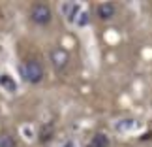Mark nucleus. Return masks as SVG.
I'll use <instances>...</instances> for the list:
<instances>
[{
    "label": "nucleus",
    "mask_w": 152,
    "mask_h": 147,
    "mask_svg": "<svg viewBox=\"0 0 152 147\" xmlns=\"http://www.w3.org/2000/svg\"><path fill=\"white\" fill-rule=\"evenodd\" d=\"M21 74L28 83L36 85L43 79L45 70H43V64L39 62L38 58H26V61H23V64H21Z\"/></svg>",
    "instance_id": "obj_1"
},
{
    "label": "nucleus",
    "mask_w": 152,
    "mask_h": 147,
    "mask_svg": "<svg viewBox=\"0 0 152 147\" xmlns=\"http://www.w3.org/2000/svg\"><path fill=\"white\" fill-rule=\"evenodd\" d=\"M30 21L34 23V25H38V27L49 25V23L53 21V10H51V6L43 4V2L34 4L32 8H30Z\"/></svg>",
    "instance_id": "obj_2"
},
{
    "label": "nucleus",
    "mask_w": 152,
    "mask_h": 147,
    "mask_svg": "<svg viewBox=\"0 0 152 147\" xmlns=\"http://www.w3.org/2000/svg\"><path fill=\"white\" fill-rule=\"evenodd\" d=\"M0 147H15V140L10 134H4V136H0Z\"/></svg>",
    "instance_id": "obj_6"
},
{
    "label": "nucleus",
    "mask_w": 152,
    "mask_h": 147,
    "mask_svg": "<svg viewBox=\"0 0 152 147\" xmlns=\"http://www.w3.org/2000/svg\"><path fill=\"white\" fill-rule=\"evenodd\" d=\"M115 13H116V8H115V4H111V2H102L100 6H98V10H96V15L100 17L102 21L113 19Z\"/></svg>",
    "instance_id": "obj_4"
},
{
    "label": "nucleus",
    "mask_w": 152,
    "mask_h": 147,
    "mask_svg": "<svg viewBox=\"0 0 152 147\" xmlns=\"http://www.w3.org/2000/svg\"><path fill=\"white\" fill-rule=\"evenodd\" d=\"M49 61H51V66L55 68V72L60 74L69 64V53L60 45H55V47L49 49Z\"/></svg>",
    "instance_id": "obj_3"
},
{
    "label": "nucleus",
    "mask_w": 152,
    "mask_h": 147,
    "mask_svg": "<svg viewBox=\"0 0 152 147\" xmlns=\"http://www.w3.org/2000/svg\"><path fill=\"white\" fill-rule=\"evenodd\" d=\"M88 147H109V140L103 136V134H98L96 138H92V142Z\"/></svg>",
    "instance_id": "obj_5"
}]
</instances>
